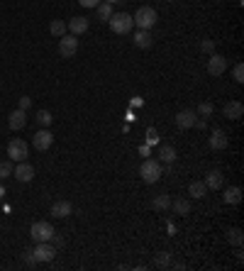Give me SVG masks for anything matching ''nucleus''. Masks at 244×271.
Instances as JSON below:
<instances>
[{"label": "nucleus", "mask_w": 244, "mask_h": 271, "mask_svg": "<svg viewBox=\"0 0 244 271\" xmlns=\"http://www.w3.org/2000/svg\"><path fill=\"white\" fill-rule=\"evenodd\" d=\"M29 154V147L25 139H13L10 144H8V157H10V162H25Z\"/></svg>", "instance_id": "nucleus-6"}, {"label": "nucleus", "mask_w": 244, "mask_h": 271, "mask_svg": "<svg viewBox=\"0 0 244 271\" xmlns=\"http://www.w3.org/2000/svg\"><path fill=\"white\" fill-rule=\"evenodd\" d=\"M32 144H34V149L37 151H47L52 144H54V135L49 132V127H42L39 132H34L32 137Z\"/></svg>", "instance_id": "nucleus-8"}, {"label": "nucleus", "mask_w": 244, "mask_h": 271, "mask_svg": "<svg viewBox=\"0 0 244 271\" xmlns=\"http://www.w3.org/2000/svg\"><path fill=\"white\" fill-rule=\"evenodd\" d=\"M108 25L115 34H130L135 20H132V15L130 13H112V17L108 20Z\"/></svg>", "instance_id": "nucleus-2"}, {"label": "nucleus", "mask_w": 244, "mask_h": 271, "mask_svg": "<svg viewBox=\"0 0 244 271\" xmlns=\"http://www.w3.org/2000/svg\"><path fill=\"white\" fill-rule=\"evenodd\" d=\"M66 29L73 34V37H78V34H86L88 32V17H73V20H68L66 22Z\"/></svg>", "instance_id": "nucleus-13"}, {"label": "nucleus", "mask_w": 244, "mask_h": 271, "mask_svg": "<svg viewBox=\"0 0 244 271\" xmlns=\"http://www.w3.org/2000/svg\"><path fill=\"white\" fill-rule=\"evenodd\" d=\"M171 264V254L169 252H159V257H156V266H169Z\"/></svg>", "instance_id": "nucleus-32"}, {"label": "nucleus", "mask_w": 244, "mask_h": 271, "mask_svg": "<svg viewBox=\"0 0 244 271\" xmlns=\"http://www.w3.org/2000/svg\"><path fill=\"white\" fill-rule=\"evenodd\" d=\"M208 144H210V149L222 151V149H227V147H230V137L225 135V130L215 127V130L210 132V139H208Z\"/></svg>", "instance_id": "nucleus-9"}, {"label": "nucleus", "mask_w": 244, "mask_h": 271, "mask_svg": "<svg viewBox=\"0 0 244 271\" xmlns=\"http://www.w3.org/2000/svg\"><path fill=\"white\" fill-rule=\"evenodd\" d=\"M13 176L20 181V183H29L34 178V166L27 162H17V166L13 169Z\"/></svg>", "instance_id": "nucleus-11"}, {"label": "nucleus", "mask_w": 244, "mask_h": 271, "mask_svg": "<svg viewBox=\"0 0 244 271\" xmlns=\"http://www.w3.org/2000/svg\"><path fill=\"white\" fill-rule=\"evenodd\" d=\"M171 208H174V213H176V215H188V213H190V203L186 201V198H178V201H174V203H171Z\"/></svg>", "instance_id": "nucleus-24"}, {"label": "nucleus", "mask_w": 244, "mask_h": 271, "mask_svg": "<svg viewBox=\"0 0 244 271\" xmlns=\"http://www.w3.org/2000/svg\"><path fill=\"white\" fill-rule=\"evenodd\" d=\"M54 227L47 222V220H37L32 227H29V237L34 240V244L37 242H54Z\"/></svg>", "instance_id": "nucleus-1"}, {"label": "nucleus", "mask_w": 244, "mask_h": 271, "mask_svg": "<svg viewBox=\"0 0 244 271\" xmlns=\"http://www.w3.org/2000/svg\"><path fill=\"white\" fill-rule=\"evenodd\" d=\"M213 112H215V105H213L210 100H205V103L198 105V115H200V118H210Z\"/></svg>", "instance_id": "nucleus-28"}, {"label": "nucleus", "mask_w": 244, "mask_h": 271, "mask_svg": "<svg viewBox=\"0 0 244 271\" xmlns=\"http://www.w3.org/2000/svg\"><path fill=\"white\" fill-rule=\"evenodd\" d=\"M76 52H78V40H76L73 34L59 37V54L64 56V59H73Z\"/></svg>", "instance_id": "nucleus-7"}, {"label": "nucleus", "mask_w": 244, "mask_h": 271, "mask_svg": "<svg viewBox=\"0 0 244 271\" xmlns=\"http://www.w3.org/2000/svg\"><path fill=\"white\" fill-rule=\"evenodd\" d=\"M73 213V205L68 203V201H56L54 205H52V215L59 217V220H64V217H68Z\"/></svg>", "instance_id": "nucleus-18"}, {"label": "nucleus", "mask_w": 244, "mask_h": 271, "mask_svg": "<svg viewBox=\"0 0 244 271\" xmlns=\"http://www.w3.org/2000/svg\"><path fill=\"white\" fill-rule=\"evenodd\" d=\"M132 42H135V47H139V49H149L151 44H154V37H151L149 29H137L135 34H132Z\"/></svg>", "instance_id": "nucleus-15"}, {"label": "nucleus", "mask_w": 244, "mask_h": 271, "mask_svg": "<svg viewBox=\"0 0 244 271\" xmlns=\"http://www.w3.org/2000/svg\"><path fill=\"white\" fill-rule=\"evenodd\" d=\"M151 208L156 210V213H164V210H169L171 208V196L169 193H159L154 201H151Z\"/></svg>", "instance_id": "nucleus-19"}, {"label": "nucleus", "mask_w": 244, "mask_h": 271, "mask_svg": "<svg viewBox=\"0 0 244 271\" xmlns=\"http://www.w3.org/2000/svg\"><path fill=\"white\" fill-rule=\"evenodd\" d=\"M188 193H190V198H205V196H208V186H205V181H190Z\"/></svg>", "instance_id": "nucleus-20"}, {"label": "nucleus", "mask_w": 244, "mask_h": 271, "mask_svg": "<svg viewBox=\"0 0 244 271\" xmlns=\"http://www.w3.org/2000/svg\"><path fill=\"white\" fill-rule=\"evenodd\" d=\"M25 259H27V264H37V259H34V254H32V249L25 252Z\"/></svg>", "instance_id": "nucleus-36"}, {"label": "nucleus", "mask_w": 244, "mask_h": 271, "mask_svg": "<svg viewBox=\"0 0 244 271\" xmlns=\"http://www.w3.org/2000/svg\"><path fill=\"white\" fill-rule=\"evenodd\" d=\"M32 254L37 259V264H47V261H54L56 257V249L52 242H37L34 244V249H32Z\"/></svg>", "instance_id": "nucleus-5"}, {"label": "nucleus", "mask_w": 244, "mask_h": 271, "mask_svg": "<svg viewBox=\"0 0 244 271\" xmlns=\"http://www.w3.org/2000/svg\"><path fill=\"white\" fill-rule=\"evenodd\" d=\"M200 52H205V54H215V42H213V40H203V42H200Z\"/></svg>", "instance_id": "nucleus-31"}, {"label": "nucleus", "mask_w": 244, "mask_h": 271, "mask_svg": "<svg viewBox=\"0 0 244 271\" xmlns=\"http://www.w3.org/2000/svg\"><path fill=\"white\" fill-rule=\"evenodd\" d=\"M103 3H110V5H112V3H120V0H103Z\"/></svg>", "instance_id": "nucleus-37"}, {"label": "nucleus", "mask_w": 244, "mask_h": 271, "mask_svg": "<svg viewBox=\"0 0 244 271\" xmlns=\"http://www.w3.org/2000/svg\"><path fill=\"white\" fill-rule=\"evenodd\" d=\"M147 142H149V144H154V142H159V132H156L154 127H149V130H147Z\"/></svg>", "instance_id": "nucleus-33"}, {"label": "nucleus", "mask_w": 244, "mask_h": 271, "mask_svg": "<svg viewBox=\"0 0 244 271\" xmlns=\"http://www.w3.org/2000/svg\"><path fill=\"white\" fill-rule=\"evenodd\" d=\"M239 201H242V188L239 186H230L225 190V203L227 205H237Z\"/></svg>", "instance_id": "nucleus-22"}, {"label": "nucleus", "mask_w": 244, "mask_h": 271, "mask_svg": "<svg viewBox=\"0 0 244 271\" xmlns=\"http://www.w3.org/2000/svg\"><path fill=\"white\" fill-rule=\"evenodd\" d=\"M159 162L174 164L176 162V149H174L171 144H161V147H159Z\"/></svg>", "instance_id": "nucleus-21"}, {"label": "nucleus", "mask_w": 244, "mask_h": 271, "mask_svg": "<svg viewBox=\"0 0 244 271\" xmlns=\"http://www.w3.org/2000/svg\"><path fill=\"white\" fill-rule=\"evenodd\" d=\"M49 32H52L54 37H64V34H66V22H64V20H52Z\"/></svg>", "instance_id": "nucleus-26"}, {"label": "nucleus", "mask_w": 244, "mask_h": 271, "mask_svg": "<svg viewBox=\"0 0 244 271\" xmlns=\"http://www.w3.org/2000/svg\"><path fill=\"white\" fill-rule=\"evenodd\" d=\"M232 76H234V81L237 83H244V64L242 61H237L234 68H232Z\"/></svg>", "instance_id": "nucleus-30"}, {"label": "nucleus", "mask_w": 244, "mask_h": 271, "mask_svg": "<svg viewBox=\"0 0 244 271\" xmlns=\"http://www.w3.org/2000/svg\"><path fill=\"white\" fill-rule=\"evenodd\" d=\"M174 120H176V127H178V130H190V127L195 125V120H198V115H195L193 110H178Z\"/></svg>", "instance_id": "nucleus-12"}, {"label": "nucleus", "mask_w": 244, "mask_h": 271, "mask_svg": "<svg viewBox=\"0 0 244 271\" xmlns=\"http://www.w3.org/2000/svg\"><path fill=\"white\" fill-rule=\"evenodd\" d=\"M13 176V162L8 159V162H0V181H5V178Z\"/></svg>", "instance_id": "nucleus-29"}, {"label": "nucleus", "mask_w": 244, "mask_h": 271, "mask_svg": "<svg viewBox=\"0 0 244 271\" xmlns=\"http://www.w3.org/2000/svg\"><path fill=\"white\" fill-rule=\"evenodd\" d=\"M139 176L144 183H156L161 178V162L156 159H144L142 166H139Z\"/></svg>", "instance_id": "nucleus-3"}, {"label": "nucleus", "mask_w": 244, "mask_h": 271, "mask_svg": "<svg viewBox=\"0 0 244 271\" xmlns=\"http://www.w3.org/2000/svg\"><path fill=\"white\" fill-rule=\"evenodd\" d=\"M222 112H225V118H227V120H239V118L244 115V105L239 103V100H230V103L225 105Z\"/></svg>", "instance_id": "nucleus-17"}, {"label": "nucleus", "mask_w": 244, "mask_h": 271, "mask_svg": "<svg viewBox=\"0 0 244 271\" xmlns=\"http://www.w3.org/2000/svg\"><path fill=\"white\" fill-rule=\"evenodd\" d=\"M156 17H159V15H156V10H154V8H149V5H142V8L135 13V17H132V20H135V25L139 29H151L154 25H156Z\"/></svg>", "instance_id": "nucleus-4"}, {"label": "nucleus", "mask_w": 244, "mask_h": 271, "mask_svg": "<svg viewBox=\"0 0 244 271\" xmlns=\"http://www.w3.org/2000/svg\"><path fill=\"white\" fill-rule=\"evenodd\" d=\"M78 3H81L83 8H98L100 5V0H78Z\"/></svg>", "instance_id": "nucleus-35"}, {"label": "nucleus", "mask_w": 244, "mask_h": 271, "mask_svg": "<svg viewBox=\"0 0 244 271\" xmlns=\"http://www.w3.org/2000/svg\"><path fill=\"white\" fill-rule=\"evenodd\" d=\"M34 120L39 122L42 127H49V125L54 122V118H52V112H49V110H39V112L34 115Z\"/></svg>", "instance_id": "nucleus-27"}, {"label": "nucleus", "mask_w": 244, "mask_h": 271, "mask_svg": "<svg viewBox=\"0 0 244 271\" xmlns=\"http://www.w3.org/2000/svg\"><path fill=\"white\" fill-rule=\"evenodd\" d=\"M95 17H98L100 22H108L110 17H112V5H110V3H100V5L95 8Z\"/></svg>", "instance_id": "nucleus-23"}, {"label": "nucleus", "mask_w": 244, "mask_h": 271, "mask_svg": "<svg viewBox=\"0 0 244 271\" xmlns=\"http://www.w3.org/2000/svg\"><path fill=\"white\" fill-rule=\"evenodd\" d=\"M227 242L234 244V247H242V242H244L242 230H239V227H232V230H227Z\"/></svg>", "instance_id": "nucleus-25"}, {"label": "nucleus", "mask_w": 244, "mask_h": 271, "mask_svg": "<svg viewBox=\"0 0 244 271\" xmlns=\"http://www.w3.org/2000/svg\"><path fill=\"white\" fill-rule=\"evenodd\" d=\"M222 183H225V176H222L220 169H210V171L205 174V186H208L210 190L222 188Z\"/></svg>", "instance_id": "nucleus-14"}, {"label": "nucleus", "mask_w": 244, "mask_h": 271, "mask_svg": "<svg viewBox=\"0 0 244 271\" xmlns=\"http://www.w3.org/2000/svg\"><path fill=\"white\" fill-rule=\"evenodd\" d=\"M29 105H32V100H29V95H22V98H20V110H27Z\"/></svg>", "instance_id": "nucleus-34"}, {"label": "nucleus", "mask_w": 244, "mask_h": 271, "mask_svg": "<svg viewBox=\"0 0 244 271\" xmlns=\"http://www.w3.org/2000/svg\"><path fill=\"white\" fill-rule=\"evenodd\" d=\"M227 71V59L222 54H210V59H208V73L210 76H222Z\"/></svg>", "instance_id": "nucleus-10"}, {"label": "nucleus", "mask_w": 244, "mask_h": 271, "mask_svg": "<svg viewBox=\"0 0 244 271\" xmlns=\"http://www.w3.org/2000/svg\"><path fill=\"white\" fill-rule=\"evenodd\" d=\"M8 125H10V130H22V127H25V125H27V115H25V110H13V112H10V118H8Z\"/></svg>", "instance_id": "nucleus-16"}]
</instances>
